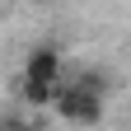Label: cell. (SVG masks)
<instances>
[{"instance_id": "1", "label": "cell", "mask_w": 131, "mask_h": 131, "mask_svg": "<svg viewBox=\"0 0 131 131\" xmlns=\"http://www.w3.org/2000/svg\"><path fill=\"white\" fill-rule=\"evenodd\" d=\"M56 117L66 126H98L103 122V94L89 89V84H80V80H61V94H56Z\"/></svg>"}, {"instance_id": "2", "label": "cell", "mask_w": 131, "mask_h": 131, "mask_svg": "<svg viewBox=\"0 0 131 131\" xmlns=\"http://www.w3.org/2000/svg\"><path fill=\"white\" fill-rule=\"evenodd\" d=\"M24 75H28V80H66V75H61V52H56L52 42L33 47L28 61H24Z\"/></svg>"}, {"instance_id": "4", "label": "cell", "mask_w": 131, "mask_h": 131, "mask_svg": "<svg viewBox=\"0 0 131 131\" xmlns=\"http://www.w3.org/2000/svg\"><path fill=\"white\" fill-rule=\"evenodd\" d=\"M75 80L89 84V89H98V94H108V75H103V70H75Z\"/></svg>"}, {"instance_id": "3", "label": "cell", "mask_w": 131, "mask_h": 131, "mask_svg": "<svg viewBox=\"0 0 131 131\" xmlns=\"http://www.w3.org/2000/svg\"><path fill=\"white\" fill-rule=\"evenodd\" d=\"M56 94H61V80H19V98L33 108H56Z\"/></svg>"}]
</instances>
